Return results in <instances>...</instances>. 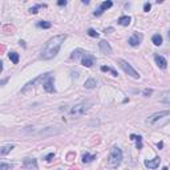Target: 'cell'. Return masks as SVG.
I'll use <instances>...</instances> for the list:
<instances>
[{"label": "cell", "instance_id": "1", "mask_svg": "<svg viewBox=\"0 0 170 170\" xmlns=\"http://www.w3.org/2000/svg\"><path fill=\"white\" fill-rule=\"evenodd\" d=\"M65 39H67L65 35H57V36L51 37L47 41L45 47L43 48L40 57L43 58V60H51V58H53L58 53V51H60L62 43L65 41Z\"/></svg>", "mask_w": 170, "mask_h": 170}, {"label": "cell", "instance_id": "2", "mask_svg": "<svg viewBox=\"0 0 170 170\" xmlns=\"http://www.w3.org/2000/svg\"><path fill=\"white\" fill-rule=\"evenodd\" d=\"M121 161H122V152H121V149L118 146H113L112 150H110V154L108 157L109 166L117 167L121 163Z\"/></svg>", "mask_w": 170, "mask_h": 170}, {"label": "cell", "instance_id": "3", "mask_svg": "<svg viewBox=\"0 0 170 170\" xmlns=\"http://www.w3.org/2000/svg\"><path fill=\"white\" fill-rule=\"evenodd\" d=\"M89 105H91V102H81V104H77V105H75L73 108H71L69 113L75 117L83 116V114H85V113L88 112V109L91 108Z\"/></svg>", "mask_w": 170, "mask_h": 170}, {"label": "cell", "instance_id": "4", "mask_svg": "<svg viewBox=\"0 0 170 170\" xmlns=\"http://www.w3.org/2000/svg\"><path fill=\"white\" fill-rule=\"evenodd\" d=\"M43 88L44 91L48 92V93H54L56 92V89H54V77L52 76V72H48L47 76L44 77Z\"/></svg>", "mask_w": 170, "mask_h": 170}, {"label": "cell", "instance_id": "5", "mask_svg": "<svg viewBox=\"0 0 170 170\" xmlns=\"http://www.w3.org/2000/svg\"><path fill=\"white\" fill-rule=\"evenodd\" d=\"M118 64H120V67L122 68V71L126 73V75H129V76L133 77V79H140L138 72H136V69H133V67H132L129 62H126L125 60H118Z\"/></svg>", "mask_w": 170, "mask_h": 170}, {"label": "cell", "instance_id": "6", "mask_svg": "<svg viewBox=\"0 0 170 170\" xmlns=\"http://www.w3.org/2000/svg\"><path fill=\"white\" fill-rule=\"evenodd\" d=\"M94 62H96V58H94V56H92V54H89V53L83 54V58H81V64H83L84 67H87V68H91V67H93Z\"/></svg>", "mask_w": 170, "mask_h": 170}, {"label": "cell", "instance_id": "7", "mask_svg": "<svg viewBox=\"0 0 170 170\" xmlns=\"http://www.w3.org/2000/svg\"><path fill=\"white\" fill-rule=\"evenodd\" d=\"M142 39H144L142 33H134L133 36H130L128 39V43H129V45H132V47H137V45L141 44Z\"/></svg>", "mask_w": 170, "mask_h": 170}, {"label": "cell", "instance_id": "8", "mask_svg": "<svg viewBox=\"0 0 170 170\" xmlns=\"http://www.w3.org/2000/svg\"><path fill=\"white\" fill-rule=\"evenodd\" d=\"M113 5V3L110 1V0H108V1H102L101 5H100V8H98L97 11H94L93 15L94 16H101L102 13H104V11H106V9H109V8Z\"/></svg>", "mask_w": 170, "mask_h": 170}, {"label": "cell", "instance_id": "9", "mask_svg": "<svg viewBox=\"0 0 170 170\" xmlns=\"http://www.w3.org/2000/svg\"><path fill=\"white\" fill-rule=\"evenodd\" d=\"M45 76H47V73H44V75H41V76L36 77V79H33L32 81H29L28 84H26V87H24V88L22 89V92H23V93H26V92L28 91V89H31V88H33V87H35V84H36V83H39V81L44 80V77H45Z\"/></svg>", "mask_w": 170, "mask_h": 170}, {"label": "cell", "instance_id": "10", "mask_svg": "<svg viewBox=\"0 0 170 170\" xmlns=\"http://www.w3.org/2000/svg\"><path fill=\"white\" fill-rule=\"evenodd\" d=\"M159 162H161V158L156 157V158H153V159L145 161V166L148 167V169H157L159 166Z\"/></svg>", "mask_w": 170, "mask_h": 170}, {"label": "cell", "instance_id": "11", "mask_svg": "<svg viewBox=\"0 0 170 170\" xmlns=\"http://www.w3.org/2000/svg\"><path fill=\"white\" fill-rule=\"evenodd\" d=\"M98 47H100V49H101L102 53L105 54H110L112 53V47L109 45L108 41H105V40H101L100 43H98Z\"/></svg>", "mask_w": 170, "mask_h": 170}, {"label": "cell", "instance_id": "12", "mask_svg": "<svg viewBox=\"0 0 170 170\" xmlns=\"http://www.w3.org/2000/svg\"><path fill=\"white\" fill-rule=\"evenodd\" d=\"M154 60H156V64H157V65H158L161 69H166V67H167V61H166V58L163 57V56L156 54V56H154Z\"/></svg>", "mask_w": 170, "mask_h": 170}, {"label": "cell", "instance_id": "13", "mask_svg": "<svg viewBox=\"0 0 170 170\" xmlns=\"http://www.w3.org/2000/svg\"><path fill=\"white\" fill-rule=\"evenodd\" d=\"M165 116H169V110H163V112L156 113V114H153L152 117H149V118H148V121H149L150 124H153V122H156L157 120L162 118V117H165Z\"/></svg>", "mask_w": 170, "mask_h": 170}, {"label": "cell", "instance_id": "14", "mask_svg": "<svg viewBox=\"0 0 170 170\" xmlns=\"http://www.w3.org/2000/svg\"><path fill=\"white\" fill-rule=\"evenodd\" d=\"M24 167L27 169H31V170H36L37 169V162L35 158H26L24 159Z\"/></svg>", "mask_w": 170, "mask_h": 170}, {"label": "cell", "instance_id": "15", "mask_svg": "<svg viewBox=\"0 0 170 170\" xmlns=\"http://www.w3.org/2000/svg\"><path fill=\"white\" fill-rule=\"evenodd\" d=\"M130 140L136 141V148L140 150L142 149V137L141 136H137V134H130Z\"/></svg>", "mask_w": 170, "mask_h": 170}, {"label": "cell", "instance_id": "16", "mask_svg": "<svg viewBox=\"0 0 170 170\" xmlns=\"http://www.w3.org/2000/svg\"><path fill=\"white\" fill-rule=\"evenodd\" d=\"M130 22H132L130 16H121V17L117 20V23H118L120 26H124V27H128L130 24Z\"/></svg>", "mask_w": 170, "mask_h": 170}, {"label": "cell", "instance_id": "17", "mask_svg": "<svg viewBox=\"0 0 170 170\" xmlns=\"http://www.w3.org/2000/svg\"><path fill=\"white\" fill-rule=\"evenodd\" d=\"M13 148H15L13 145H5V146H1V148H0V157L7 156L8 153L11 152Z\"/></svg>", "mask_w": 170, "mask_h": 170}, {"label": "cell", "instance_id": "18", "mask_svg": "<svg viewBox=\"0 0 170 170\" xmlns=\"http://www.w3.org/2000/svg\"><path fill=\"white\" fill-rule=\"evenodd\" d=\"M93 159H96V154H89V153H85L83 156V162L84 163H89L92 162Z\"/></svg>", "mask_w": 170, "mask_h": 170}, {"label": "cell", "instance_id": "19", "mask_svg": "<svg viewBox=\"0 0 170 170\" xmlns=\"http://www.w3.org/2000/svg\"><path fill=\"white\" fill-rule=\"evenodd\" d=\"M152 41H153V44H154V45H157V47H158V45H161V44H162V36H161L159 33H156V35L152 37Z\"/></svg>", "mask_w": 170, "mask_h": 170}, {"label": "cell", "instance_id": "20", "mask_svg": "<svg viewBox=\"0 0 170 170\" xmlns=\"http://www.w3.org/2000/svg\"><path fill=\"white\" fill-rule=\"evenodd\" d=\"M85 53H87V52L83 51V49H75V51L72 52V54H71V57L76 60V58H79L81 54H85Z\"/></svg>", "mask_w": 170, "mask_h": 170}, {"label": "cell", "instance_id": "21", "mask_svg": "<svg viewBox=\"0 0 170 170\" xmlns=\"http://www.w3.org/2000/svg\"><path fill=\"white\" fill-rule=\"evenodd\" d=\"M8 57H9V60H11L13 64H17L19 62V54L16 53V52H9V53H8Z\"/></svg>", "mask_w": 170, "mask_h": 170}, {"label": "cell", "instance_id": "22", "mask_svg": "<svg viewBox=\"0 0 170 170\" xmlns=\"http://www.w3.org/2000/svg\"><path fill=\"white\" fill-rule=\"evenodd\" d=\"M84 85H85V88H88V89H92V88L96 87V80L94 79H88Z\"/></svg>", "mask_w": 170, "mask_h": 170}, {"label": "cell", "instance_id": "23", "mask_svg": "<svg viewBox=\"0 0 170 170\" xmlns=\"http://www.w3.org/2000/svg\"><path fill=\"white\" fill-rule=\"evenodd\" d=\"M37 27H40V28H45V29H48V28H51V27H52V24H51L49 22H43V20H41V22L37 23Z\"/></svg>", "mask_w": 170, "mask_h": 170}, {"label": "cell", "instance_id": "24", "mask_svg": "<svg viewBox=\"0 0 170 170\" xmlns=\"http://www.w3.org/2000/svg\"><path fill=\"white\" fill-rule=\"evenodd\" d=\"M45 7H47L45 4H36L35 7H32L31 9H29V12H31V13H37V9H40V8H45Z\"/></svg>", "mask_w": 170, "mask_h": 170}, {"label": "cell", "instance_id": "25", "mask_svg": "<svg viewBox=\"0 0 170 170\" xmlns=\"http://www.w3.org/2000/svg\"><path fill=\"white\" fill-rule=\"evenodd\" d=\"M100 69H101L102 72H110V73H112V75H113V76H117V72H116V71H113V69H112V68H109V67H105V65H102Z\"/></svg>", "mask_w": 170, "mask_h": 170}, {"label": "cell", "instance_id": "26", "mask_svg": "<svg viewBox=\"0 0 170 170\" xmlns=\"http://www.w3.org/2000/svg\"><path fill=\"white\" fill-rule=\"evenodd\" d=\"M9 169H12V165H11V163L0 162V170H9Z\"/></svg>", "mask_w": 170, "mask_h": 170}, {"label": "cell", "instance_id": "27", "mask_svg": "<svg viewBox=\"0 0 170 170\" xmlns=\"http://www.w3.org/2000/svg\"><path fill=\"white\" fill-rule=\"evenodd\" d=\"M88 35H89V36H92V37H98L100 36V33L98 32H96V31H94V29H88Z\"/></svg>", "mask_w": 170, "mask_h": 170}, {"label": "cell", "instance_id": "28", "mask_svg": "<svg viewBox=\"0 0 170 170\" xmlns=\"http://www.w3.org/2000/svg\"><path fill=\"white\" fill-rule=\"evenodd\" d=\"M150 8H152V4H150V3H145V5H144V11L145 12H149V11H150Z\"/></svg>", "mask_w": 170, "mask_h": 170}, {"label": "cell", "instance_id": "29", "mask_svg": "<svg viewBox=\"0 0 170 170\" xmlns=\"http://www.w3.org/2000/svg\"><path fill=\"white\" fill-rule=\"evenodd\" d=\"M53 157H54V153H49L48 156L44 157V159H45V161H51V159L53 158Z\"/></svg>", "mask_w": 170, "mask_h": 170}, {"label": "cell", "instance_id": "30", "mask_svg": "<svg viewBox=\"0 0 170 170\" xmlns=\"http://www.w3.org/2000/svg\"><path fill=\"white\" fill-rule=\"evenodd\" d=\"M142 93H144V96H146V97H148V96H150V94L153 93V91H152V89H145Z\"/></svg>", "mask_w": 170, "mask_h": 170}, {"label": "cell", "instance_id": "31", "mask_svg": "<svg viewBox=\"0 0 170 170\" xmlns=\"http://www.w3.org/2000/svg\"><path fill=\"white\" fill-rule=\"evenodd\" d=\"M57 4L60 5V7H62V5H67V0H60V1H57Z\"/></svg>", "mask_w": 170, "mask_h": 170}, {"label": "cell", "instance_id": "32", "mask_svg": "<svg viewBox=\"0 0 170 170\" xmlns=\"http://www.w3.org/2000/svg\"><path fill=\"white\" fill-rule=\"evenodd\" d=\"M7 83H8V79L1 80V81H0V87H1V85H4V84H7Z\"/></svg>", "mask_w": 170, "mask_h": 170}, {"label": "cell", "instance_id": "33", "mask_svg": "<svg viewBox=\"0 0 170 170\" xmlns=\"http://www.w3.org/2000/svg\"><path fill=\"white\" fill-rule=\"evenodd\" d=\"M109 32H113V28H106L105 29V33H109Z\"/></svg>", "mask_w": 170, "mask_h": 170}, {"label": "cell", "instance_id": "34", "mask_svg": "<svg viewBox=\"0 0 170 170\" xmlns=\"http://www.w3.org/2000/svg\"><path fill=\"white\" fill-rule=\"evenodd\" d=\"M157 146H158V149H162V146H163V142H158V144H157Z\"/></svg>", "mask_w": 170, "mask_h": 170}, {"label": "cell", "instance_id": "35", "mask_svg": "<svg viewBox=\"0 0 170 170\" xmlns=\"http://www.w3.org/2000/svg\"><path fill=\"white\" fill-rule=\"evenodd\" d=\"M1 71H3V61L0 60V73H1Z\"/></svg>", "mask_w": 170, "mask_h": 170}, {"label": "cell", "instance_id": "36", "mask_svg": "<svg viewBox=\"0 0 170 170\" xmlns=\"http://www.w3.org/2000/svg\"><path fill=\"white\" fill-rule=\"evenodd\" d=\"M0 51H4V45H0Z\"/></svg>", "mask_w": 170, "mask_h": 170}, {"label": "cell", "instance_id": "37", "mask_svg": "<svg viewBox=\"0 0 170 170\" xmlns=\"http://www.w3.org/2000/svg\"><path fill=\"white\" fill-rule=\"evenodd\" d=\"M162 170H169V169H167L166 166H163V167H162Z\"/></svg>", "mask_w": 170, "mask_h": 170}]
</instances>
